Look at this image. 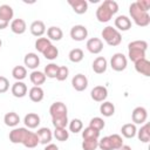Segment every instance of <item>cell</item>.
Masks as SVG:
<instances>
[{
    "mask_svg": "<svg viewBox=\"0 0 150 150\" xmlns=\"http://www.w3.org/2000/svg\"><path fill=\"white\" fill-rule=\"evenodd\" d=\"M118 12V4L114 0L103 1L96 9V19L100 22H108L111 20L112 15Z\"/></svg>",
    "mask_w": 150,
    "mask_h": 150,
    "instance_id": "6da1fadb",
    "label": "cell"
},
{
    "mask_svg": "<svg viewBox=\"0 0 150 150\" xmlns=\"http://www.w3.org/2000/svg\"><path fill=\"white\" fill-rule=\"evenodd\" d=\"M148 49V42L144 40H135L128 45V56L132 62L141 59H145V52Z\"/></svg>",
    "mask_w": 150,
    "mask_h": 150,
    "instance_id": "7a4b0ae2",
    "label": "cell"
},
{
    "mask_svg": "<svg viewBox=\"0 0 150 150\" xmlns=\"http://www.w3.org/2000/svg\"><path fill=\"white\" fill-rule=\"evenodd\" d=\"M129 14L132 19V21L138 26V27H146L150 23V15L149 12L142 11L136 2H132L129 6Z\"/></svg>",
    "mask_w": 150,
    "mask_h": 150,
    "instance_id": "3957f363",
    "label": "cell"
},
{
    "mask_svg": "<svg viewBox=\"0 0 150 150\" xmlns=\"http://www.w3.org/2000/svg\"><path fill=\"white\" fill-rule=\"evenodd\" d=\"M103 40L105 41L107 45L111 46V47H116L122 42V35L121 33L112 26H107L102 29L101 33Z\"/></svg>",
    "mask_w": 150,
    "mask_h": 150,
    "instance_id": "277c9868",
    "label": "cell"
},
{
    "mask_svg": "<svg viewBox=\"0 0 150 150\" xmlns=\"http://www.w3.org/2000/svg\"><path fill=\"white\" fill-rule=\"evenodd\" d=\"M49 114L52 120L56 118H62V117H68V109L67 105L63 102H54L49 107Z\"/></svg>",
    "mask_w": 150,
    "mask_h": 150,
    "instance_id": "5b68a950",
    "label": "cell"
},
{
    "mask_svg": "<svg viewBox=\"0 0 150 150\" xmlns=\"http://www.w3.org/2000/svg\"><path fill=\"white\" fill-rule=\"evenodd\" d=\"M128 60L124 54L122 53H115L110 59V67L115 71H123L127 68Z\"/></svg>",
    "mask_w": 150,
    "mask_h": 150,
    "instance_id": "8992f818",
    "label": "cell"
},
{
    "mask_svg": "<svg viewBox=\"0 0 150 150\" xmlns=\"http://www.w3.org/2000/svg\"><path fill=\"white\" fill-rule=\"evenodd\" d=\"M29 130L27 128H23V127H19V128H14L11 132H9V141L13 143V144H22V142L25 141L26 136L28 135Z\"/></svg>",
    "mask_w": 150,
    "mask_h": 150,
    "instance_id": "52a82bcc",
    "label": "cell"
},
{
    "mask_svg": "<svg viewBox=\"0 0 150 150\" xmlns=\"http://www.w3.org/2000/svg\"><path fill=\"white\" fill-rule=\"evenodd\" d=\"M69 34L74 41H83L88 36V29L83 25H75L71 27Z\"/></svg>",
    "mask_w": 150,
    "mask_h": 150,
    "instance_id": "ba28073f",
    "label": "cell"
},
{
    "mask_svg": "<svg viewBox=\"0 0 150 150\" xmlns=\"http://www.w3.org/2000/svg\"><path fill=\"white\" fill-rule=\"evenodd\" d=\"M148 118V111L144 107H136L131 112V120L134 124H144Z\"/></svg>",
    "mask_w": 150,
    "mask_h": 150,
    "instance_id": "9c48e42d",
    "label": "cell"
},
{
    "mask_svg": "<svg viewBox=\"0 0 150 150\" xmlns=\"http://www.w3.org/2000/svg\"><path fill=\"white\" fill-rule=\"evenodd\" d=\"M86 47H87L89 53H91V54H100L103 50V41L100 38H90L87 41Z\"/></svg>",
    "mask_w": 150,
    "mask_h": 150,
    "instance_id": "30bf717a",
    "label": "cell"
},
{
    "mask_svg": "<svg viewBox=\"0 0 150 150\" xmlns=\"http://www.w3.org/2000/svg\"><path fill=\"white\" fill-rule=\"evenodd\" d=\"M71 86L76 91H83L88 87V79L83 74H76L71 79Z\"/></svg>",
    "mask_w": 150,
    "mask_h": 150,
    "instance_id": "8fae6325",
    "label": "cell"
},
{
    "mask_svg": "<svg viewBox=\"0 0 150 150\" xmlns=\"http://www.w3.org/2000/svg\"><path fill=\"white\" fill-rule=\"evenodd\" d=\"M90 97L95 102H104L108 97V90L104 86H96L90 91Z\"/></svg>",
    "mask_w": 150,
    "mask_h": 150,
    "instance_id": "7c38bea8",
    "label": "cell"
},
{
    "mask_svg": "<svg viewBox=\"0 0 150 150\" xmlns=\"http://www.w3.org/2000/svg\"><path fill=\"white\" fill-rule=\"evenodd\" d=\"M115 28L121 33V32H127L131 28V20L127 15H118L115 19Z\"/></svg>",
    "mask_w": 150,
    "mask_h": 150,
    "instance_id": "4fadbf2b",
    "label": "cell"
},
{
    "mask_svg": "<svg viewBox=\"0 0 150 150\" xmlns=\"http://www.w3.org/2000/svg\"><path fill=\"white\" fill-rule=\"evenodd\" d=\"M11 91H12V95H13L14 97L22 98V97H25V96L27 95L28 88H27L26 83H23L22 81H16L15 83L12 84Z\"/></svg>",
    "mask_w": 150,
    "mask_h": 150,
    "instance_id": "5bb4252c",
    "label": "cell"
},
{
    "mask_svg": "<svg viewBox=\"0 0 150 150\" xmlns=\"http://www.w3.org/2000/svg\"><path fill=\"white\" fill-rule=\"evenodd\" d=\"M36 135L39 137V142L43 145H47L52 142L53 139V132L49 128L47 127H42V128H39L38 131H36Z\"/></svg>",
    "mask_w": 150,
    "mask_h": 150,
    "instance_id": "9a60e30c",
    "label": "cell"
},
{
    "mask_svg": "<svg viewBox=\"0 0 150 150\" xmlns=\"http://www.w3.org/2000/svg\"><path fill=\"white\" fill-rule=\"evenodd\" d=\"M23 63H25L26 68L35 70L40 64V57L38 56L36 53H28L23 57Z\"/></svg>",
    "mask_w": 150,
    "mask_h": 150,
    "instance_id": "2e32d148",
    "label": "cell"
},
{
    "mask_svg": "<svg viewBox=\"0 0 150 150\" xmlns=\"http://www.w3.org/2000/svg\"><path fill=\"white\" fill-rule=\"evenodd\" d=\"M29 30H30L32 35H34L36 38H41L46 33V25L41 20H35V21H33L30 23Z\"/></svg>",
    "mask_w": 150,
    "mask_h": 150,
    "instance_id": "e0dca14e",
    "label": "cell"
},
{
    "mask_svg": "<svg viewBox=\"0 0 150 150\" xmlns=\"http://www.w3.org/2000/svg\"><path fill=\"white\" fill-rule=\"evenodd\" d=\"M68 5L71 6L73 11L76 14H84L88 11L87 0H68Z\"/></svg>",
    "mask_w": 150,
    "mask_h": 150,
    "instance_id": "ac0fdd59",
    "label": "cell"
},
{
    "mask_svg": "<svg viewBox=\"0 0 150 150\" xmlns=\"http://www.w3.org/2000/svg\"><path fill=\"white\" fill-rule=\"evenodd\" d=\"M135 63V69L137 73H139L141 75H144L146 77L150 76V62L146 59H141Z\"/></svg>",
    "mask_w": 150,
    "mask_h": 150,
    "instance_id": "d6986e66",
    "label": "cell"
},
{
    "mask_svg": "<svg viewBox=\"0 0 150 150\" xmlns=\"http://www.w3.org/2000/svg\"><path fill=\"white\" fill-rule=\"evenodd\" d=\"M27 29V25H26V21L23 19H13L12 22H11V30L14 33V34H18V35H21L26 32Z\"/></svg>",
    "mask_w": 150,
    "mask_h": 150,
    "instance_id": "ffe728a7",
    "label": "cell"
},
{
    "mask_svg": "<svg viewBox=\"0 0 150 150\" xmlns=\"http://www.w3.org/2000/svg\"><path fill=\"white\" fill-rule=\"evenodd\" d=\"M93 70L96 73V74H103L105 70H107V67H108V62H107V59L103 57V56H97L94 61H93Z\"/></svg>",
    "mask_w": 150,
    "mask_h": 150,
    "instance_id": "44dd1931",
    "label": "cell"
},
{
    "mask_svg": "<svg viewBox=\"0 0 150 150\" xmlns=\"http://www.w3.org/2000/svg\"><path fill=\"white\" fill-rule=\"evenodd\" d=\"M23 123L28 129H35L40 124V116L35 112H28L23 118Z\"/></svg>",
    "mask_w": 150,
    "mask_h": 150,
    "instance_id": "7402d4cb",
    "label": "cell"
},
{
    "mask_svg": "<svg viewBox=\"0 0 150 150\" xmlns=\"http://www.w3.org/2000/svg\"><path fill=\"white\" fill-rule=\"evenodd\" d=\"M28 96H29L30 101L38 103V102H41V101L43 100V97H45V91H43V89H42L41 87H35V86H34V87H32V88L29 89Z\"/></svg>",
    "mask_w": 150,
    "mask_h": 150,
    "instance_id": "603a6c76",
    "label": "cell"
},
{
    "mask_svg": "<svg viewBox=\"0 0 150 150\" xmlns=\"http://www.w3.org/2000/svg\"><path fill=\"white\" fill-rule=\"evenodd\" d=\"M46 79L47 77L43 74V71H40V70H33L29 75V80L35 87H41V84L46 82Z\"/></svg>",
    "mask_w": 150,
    "mask_h": 150,
    "instance_id": "cb8c5ba5",
    "label": "cell"
},
{
    "mask_svg": "<svg viewBox=\"0 0 150 150\" xmlns=\"http://www.w3.org/2000/svg\"><path fill=\"white\" fill-rule=\"evenodd\" d=\"M4 122L7 127L16 128V125L20 123V116L14 111H9L4 116Z\"/></svg>",
    "mask_w": 150,
    "mask_h": 150,
    "instance_id": "d4e9b609",
    "label": "cell"
},
{
    "mask_svg": "<svg viewBox=\"0 0 150 150\" xmlns=\"http://www.w3.org/2000/svg\"><path fill=\"white\" fill-rule=\"evenodd\" d=\"M47 36L50 41H60L63 38V32L57 26H52L47 28Z\"/></svg>",
    "mask_w": 150,
    "mask_h": 150,
    "instance_id": "484cf974",
    "label": "cell"
},
{
    "mask_svg": "<svg viewBox=\"0 0 150 150\" xmlns=\"http://www.w3.org/2000/svg\"><path fill=\"white\" fill-rule=\"evenodd\" d=\"M137 137L141 142L143 143H148L150 141V124L149 123H144L139 130H137Z\"/></svg>",
    "mask_w": 150,
    "mask_h": 150,
    "instance_id": "4316f807",
    "label": "cell"
},
{
    "mask_svg": "<svg viewBox=\"0 0 150 150\" xmlns=\"http://www.w3.org/2000/svg\"><path fill=\"white\" fill-rule=\"evenodd\" d=\"M121 132L125 138H134L137 134V128L136 124L134 123H125L121 128Z\"/></svg>",
    "mask_w": 150,
    "mask_h": 150,
    "instance_id": "83f0119b",
    "label": "cell"
},
{
    "mask_svg": "<svg viewBox=\"0 0 150 150\" xmlns=\"http://www.w3.org/2000/svg\"><path fill=\"white\" fill-rule=\"evenodd\" d=\"M39 137L36 135V132H33V131H29L28 135L26 136L25 141L22 142V144L26 146V148H29V149H33L35 148L38 144H39Z\"/></svg>",
    "mask_w": 150,
    "mask_h": 150,
    "instance_id": "f1b7e54d",
    "label": "cell"
},
{
    "mask_svg": "<svg viewBox=\"0 0 150 150\" xmlns=\"http://www.w3.org/2000/svg\"><path fill=\"white\" fill-rule=\"evenodd\" d=\"M100 112L105 117H110L115 114V105L109 101H104L100 105Z\"/></svg>",
    "mask_w": 150,
    "mask_h": 150,
    "instance_id": "f546056e",
    "label": "cell"
},
{
    "mask_svg": "<svg viewBox=\"0 0 150 150\" xmlns=\"http://www.w3.org/2000/svg\"><path fill=\"white\" fill-rule=\"evenodd\" d=\"M14 16V11L9 5H1L0 6V18H2L4 20H6L7 22L12 21Z\"/></svg>",
    "mask_w": 150,
    "mask_h": 150,
    "instance_id": "4dcf8cb0",
    "label": "cell"
},
{
    "mask_svg": "<svg viewBox=\"0 0 150 150\" xmlns=\"http://www.w3.org/2000/svg\"><path fill=\"white\" fill-rule=\"evenodd\" d=\"M12 75L16 81H22L27 77V68L25 66H15L12 70Z\"/></svg>",
    "mask_w": 150,
    "mask_h": 150,
    "instance_id": "1f68e13d",
    "label": "cell"
},
{
    "mask_svg": "<svg viewBox=\"0 0 150 150\" xmlns=\"http://www.w3.org/2000/svg\"><path fill=\"white\" fill-rule=\"evenodd\" d=\"M68 57L73 63H79V62H81L83 60L84 54H83V50L81 48H74V49H71L69 52Z\"/></svg>",
    "mask_w": 150,
    "mask_h": 150,
    "instance_id": "d6a6232c",
    "label": "cell"
},
{
    "mask_svg": "<svg viewBox=\"0 0 150 150\" xmlns=\"http://www.w3.org/2000/svg\"><path fill=\"white\" fill-rule=\"evenodd\" d=\"M98 137H100V131L93 129L89 125L82 130V138L83 139H98Z\"/></svg>",
    "mask_w": 150,
    "mask_h": 150,
    "instance_id": "836d02e7",
    "label": "cell"
},
{
    "mask_svg": "<svg viewBox=\"0 0 150 150\" xmlns=\"http://www.w3.org/2000/svg\"><path fill=\"white\" fill-rule=\"evenodd\" d=\"M50 45H52V42L48 38H38V40L35 41V49L42 54Z\"/></svg>",
    "mask_w": 150,
    "mask_h": 150,
    "instance_id": "e575fe53",
    "label": "cell"
},
{
    "mask_svg": "<svg viewBox=\"0 0 150 150\" xmlns=\"http://www.w3.org/2000/svg\"><path fill=\"white\" fill-rule=\"evenodd\" d=\"M59 67L56 63H49L45 67V70H43V74L46 75V77H49V79H55L56 75H57V70H59Z\"/></svg>",
    "mask_w": 150,
    "mask_h": 150,
    "instance_id": "d590c367",
    "label": "cell"
},
{
    "mask_svg": "<svg viewBox=\"0 0 150 150\" xmlns=\"http://www.w3.org/2000/svg\"><path fill=\"white\" fill-rule=\"evenodd\" d=\"M53 136L60 142H66L69 138V131L66 128H55Z\"/></svg>",
    "mask_w": 150,
    "mask_h": 150,
    "instance_id": "8d00e7d4",
    "label": "cell"
},
{
    "mask_svg": "<svg viewBox=\"0 0 150 150\" xmlns=\"http://www.w3.org/2000/svg\"><path fill=\"white\" fill-rule=\"evenodd\" d=\"M42 55L47 59V60H50V61H53V60H55L57 56H59V49H57V47H55L53 43L42 53Z\"/></svg>",
    "mask_w": 150,
    "mask_h": 150,
    "instance_id": "74e56055",
    "label": "cell"
},
{
    "mask_svg": "<svg viewBox=\"0 0 150 150\" xmlns=\"http://www.w3.org/2000/svg\"><path fill=\"white\" fill-rule=\"evenodd\" d=\"M68 125H69V131L74 132V134H77V132L82 131V129H83V123L80 118H73L68 123Z\"/></svg>",
    "mask_w": 150,
    "mask_h": 150,
    "instance_id": "f35d334b",
    "label": "cell"
},
{
    "mask_svg": "<svg viewBox=\"0 0 150 150\" xmlns=\"http://www.w3.org/2000/svg\"><path fill=\"white\" fill-rule=\"evenodd\" d=\"M89 127H91L93 129H95L97 131H101L105 127V122L101 117H93L89 122Z\"/></svg>",
    "mask_w": 150,
    "mask_h": 150,
    "instance_id": "ab89813d",
    "label": "cell"
},
{
    "mask_svg": "<svg viewBox=\"0 0 150 150\" xmlns=\"http://www.w3.org/2000/svg\"><path fill=\"white\" fill-rule=\"evenodd\" d=\"M98 148V139H83L82 149L83 150H96Z\"/></svg>",
    "mask_w": 150,
    "mask_h": 150,
    "instance_id": "60d3db41",
    "label": "cell"
},
{
    "mask_svg": "<svg viewBox=\"0 0 150 150\" xmlns=\"http://www.w3.org/2000/svg\"><path fill=\"white\" fill-rule=\"evenodd\" d=\"M98 148H100L101 150H114L109 136H104L103 138H101V139L98 141Z\"/></svg>",
    "mask_w": 150,
    "mask_h": 150,
    "instance_id": "b9f144b4",
    "label": "cell"
},
{
    "mask_svg": "<svg viewBox=\"0 0 150 150\" xmlns=\"http://www.w3.org/2000/svg\"><path fill=\"white\" fill-rule=\"evenodd\" d=\"M109 138L111 141V144H112L114 150H117L118 148H121L123 145V139H122V137L118 134H112V135L109 136Z\"/></svg>",
    "mask_w": 150,
    "mask_h": 150,
    "instance_id": "7bdbcfd3",
    "label": "cell"
},
{
    "mask_svg": "<svg viewBox=\"0 0 150 150\" xmlns=\"http://www.w3.org/2000/svg\"><path fill=\"white\" fill-rule=\"evenodd\" d=\"M69 75V69L67 66H60L59 70H57V75H56V80L57 81H64Z\"/></svg>",
    "mask_w": 150,
    "mask_h": 150,
    "instance_id": "ee69618b",
    "label": "cell"
},
{
    "mask_svg": "<svg viewBox=\"0 0 150 150\" xmlns=\"http://www.w3.org/2000/svg\"><path fill=\"white\" fill-rule=\"evenodd\" d=\"M52 123L54 125V128H66L69 123L68 117H62V118H56V120H52Z\"/></svg>",
    "mask_w": 150,
    "mask_h": 150,
    "instance_id": "f6af8a7d",
    "label": "cell"
},
{
    "mask_svg": "<svg viewBox=\"0 0 150 150\" xmlns=\"http://www.w3.org/2000/svg\"><path fill=\"white\" fill-rule=\"evenodd\" d=\"M9 89V81L7 77L0 75V94L6 93Z\"/></svg>",
    "mask_w": 150,
    "mask_h": 150,
    "instance_id": "bcb514c9",
    "label": "cell"
},
{
    "mask_svg": "<svg viewBox=\"0 0 150 150\" xmlns=\"http://www.w3.org/2000/svg\"><path fill=\"white\" fill-rule=\"evenodd\" d=\"M135 2H136V5H137L142 11H144V12H148L149 8H150V1H149V0H137V1H135Z\"/></svg>",
    "mask_w": 150,
    "mask_h": 150,
    "instance_id": "7dc6e473",
    "label": "cell"
},
{
    "mask_svg": "<svg viewBox=\"0 0 150 150\" xmlns=\"http://www.w3.org/2000/svg\"><path fill=\"white\" fill-rule=\"evenodd\" d=\"M43 150H59V146H57L56 144L49 143V144H47V145L45 146V149H43Z\"/></svg>",
    "mask_w": 150,
    "mask_h": 150,
    "instance_id": "c3c4849f",
    "label": "cell"
},
{
    "mask_svg": "<svg viewBox=\"0 0 150 150\" xmlns=\"http://www.w3.org/2000/svg\"><path fill=\"white\" fill-rule=\"evenodd\" d=\"M8 25H9V22H7V21L4 20L2 18H0V29H5V28H7Z\"/></svg>",
    "mask_w": 150,
    "mask_h": 150,
    "instance_id": "681fc988",
    "label": "cell"
},
{
    "mask_svg": "<svg viewBox=\"0 0 150 150\" xmlns=\"http://www.w3.org/2000/svg\"><path fill=\"white\" fill-rule=\"evenodd\" d=\"M117 150H132V149H131L129 145H125V144H123V145H122L121 148H118Z\"/></svg>",
    "mask_w": 150,
    "mask_h": 150,
    "instance_id": "f907efd6",
    "label": "cell"
},
{
    "mask_svg": "<svg viewBox=\"0 0 150 150\" xmlns=\"http://www.w3.org/2000/svg\"><path fill=\"white\" fill-rule=\"evenodd\" d=\"M1 46H2V41H1V39H0V48H1Z\"/></svg>",
    "mask_w": 150,
    "mask_h": 150,
    "instance_id": "816d5d0a",
    "label": "cell"
}]
</instances>
